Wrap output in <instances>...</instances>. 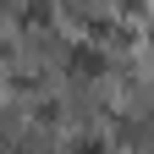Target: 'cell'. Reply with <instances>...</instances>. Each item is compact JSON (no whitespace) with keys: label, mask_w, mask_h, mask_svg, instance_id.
<instances>
[{"label":"cell","mask_w":154,"mask_h":154,"mask_svg":"<svg viewBox=\"0 0 154 154\" xmlns=\"http://www.w3.org/2000/svg\"><path fill=\"white\" fill-rule=\"evenodd\" d=\"M72 66H77V72H99V55H94V50H77Z\"/></svg>","instance_id":"cell-1"}]
</instances>
